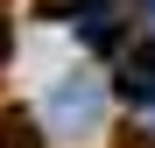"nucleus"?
Returning a JSON list of instances; mask_svg holds the SVG:
<instances>
[{
	"mask_svg": "<svg viewBox=\"0 0 155 148\" xmlns=\"http://www.w3.org/2000/svg\"><path fill=\"white\" fill-rule=\"evenodd\" d=\"M106 78H92V71H71V78L49 85L42 99V127L49 134H99V120H106Z\"/></svg>",
	"mask_w": 155,
	"mask_h": 148,
	"instance_id": "f257e3e1",
	"label": "nucleus"
},
{
	"mask_svg": "<svg viewBox=\"0 0 155 148\" xmlns=\"http://www.w3.org/2000/svg\"><path fill=\"white\" fill-rule=\"evenodd\" d=\"M71 35L99 57H113V49H127V7L120 0H71Z\"/></svg>",
	"mask_w": 155,
	"mask_h": 148,
	"instance_id": "f03ea898",
	"label": "nucleus"
},
{
	"mask_svg": "<svg viewBox=\"0 0 155 148\" xmlns=\"http://www.w3.org/2000/svg\"><path fill=\"white\" fill-rule=\"evenodd\" d=\"M120 99H127V106H148V99H155V49H120V85H113Z\"/></svg>",
	"mask_w": 155,
	"mask_h": 148,
	"instance_id": "7ed1b4c3",
	"label": "nucleus"
},
{
	"mask_svg": "<svg viewBox=\"0 0 155 148\" xmlns=\"http://www.w3.org/2000/svg\"><path fill=\"white\" fill-rule=\"evenodd\" d=\"M134 120H141V134H148V141H155V99H148V106H141V113H134Z\"/></svg>",
	"mask_w": 155,
	"mask_h": 148,
	"instance_id": "20e7f679",
	"label": "nucleus"
},
{
	"mask_svg": "<svg viewBox=\"0 0 155 148\" xmlns=\"http://www.w3.org/2000/svg\"><path fill=\"white\" fill-rule=\"evenodd\" d=\"M141 14H148V35H155V0H141Z\"/></svg>",
	"mask_w": 155,
	"mask_h": 148,
	"instance_id": "39448f33",
	"label": "nucleus"
}]
</instances>
